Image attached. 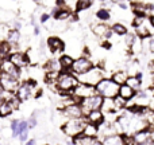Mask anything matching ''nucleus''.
I'll list each match as a JSON object with an SVG mask.
<instances>
[{"label":"nucleus","mask_w":154,"mask_h":145,"mask_svg":"<svg viewBox=\"0 0 154 145\" xmlns=\"http://www.w3.org/2000/svg\"><path fill=\"white\" fill-rule=\"evenodd\" d=\"M79 78L72 71H61L57 78L56 86L60 93H70L72 94L73 90L79 86Z\"/></svg>","instance_id":"obj_1"},{"label":"nucleus","mask_w":154,"mask_h":145,"mask_svg":"<svg viewBox=\"0 0 154 145\" xmlns=\"http://www.w3.org/2000/svg\"><path fill=\"white\" fill-rule=\"evenodd\" d=\"M96 94L101 95L103 98H115L119 91V85H116L111 78L104 77L100 82L95 86Z\"/></svg>","instance_id":"obj_2"},{"label":"nucleus","mask_w":154,"mask_h":145,"mask_svg":"<svg viewBox=\"0 0 154 145\" xmlns=\"http://www.w3.org/2000/svg\"><path fill=\"white\" fill-rule=\"evenodd\" d=\"M85 124H87L85 117H82V118H70L62 125V132H64L68 137H75V136L82 133V129H84Z\"/></svg>","instance_id":"obj_3"},{"label":"nucleus","mask_w":154,"mask_h":145,"mask_svg":"<svg viewBox=\"0 0 154 145\" xmlns=\"http://www.w3.org/2000/svg\"><path fill=\"white\" fill-rule=\"evenodd\" d=\"M77 78H79V82H81V83L96 86L104 78V70L97 66H93L89 71H87L85 74H82V75H79Z\"/></svg>","instance_id":"obj_4"},{"label":"nucleus","mask_w":154,"mask_h":145,"mask_svg":"<svg viewBox=\"0 0 154 145\" xmlns=\"http://www.w3.org/2000/svg\"><path fill=\"white\" fill-rule=\"evenodd\" d=\"M103 100H104V98L101 97V95H99V94L91 95V97L81 100L80 105H81V109H82V113H84V117L87 116L89 112L97 110V109H101V105H103Z\"/></svg>","instance_id":"obj_5"},{"label":"nucleus","mask_w":154,"mask_h":145,"mask_svg":"<svg viewBox=\"0 0 154 145\" xmlns=\"http://www.w3.org/2000/svg\"><path fill=\"white\" fill-rule=\"evenodd\" d=\"M37 87V82L34 79H29V81L22 82L18 86L15 91V95L19 98L20 101H26L34 94V89Z\"/></svg>","instance_id":"obj_6"},{"label":"nucleus","mask_w":154,"mask_h":145,"mask_svg":"<svg viewBox=\"0 0 154 145\" xmlns=\"http://www.w3.org/2000/svg\"><path fill=\"white\" fill-rule=\"evenodd\" d=\"M92 67H93V62L91 61V58L79 57V58L75 59V62H73V66H72V69H70V71L75 74V75L79 77V75L85 74L87 71H89Z\"/></svg>","instance_id":"obj_7"},{"label":"nucleus","mask_w":154,"mask_h":145,"mask_svg":"<svg viewBox=\"0 0 154 145\" xmlns=\"http://www.w3.org/2000/svg\"><path fill=\"white\" fill-rule=\"evenodd\" d=\"M95 94H96L95 86H91V85H87V83H81V82H80L79 86H77L72 93V95H75L77 100H80V102H81V100H84V98H88Z\"/></svg>","instance_id":"obj_8"},{"label":"nucleus","mask_w":154,"mask_h":145,"mask_svg":"<svg viewBox=\"0 0 154 145\" xmlns=\"http://www.w3.org/2000/svg\"><path fill=\"white\" fill-rule=\"evenodd\" d=\"M92 32L96 35L97 38H100L101 42H104L106 39H109L112 35V30L108 24L106 23H96V24H92Z\"/></svg>","instance_id":"obj_9"},{"label":"nucleus","mask_w":154,"mask_h":145,"mask_svg":"<svg viewBox=\"0 0 154 145\" xmlns=\"http://www.w3.org/2000/svg\"><path fill=\"white\" fill-rule=\"evenodd\" d=\"M0 67H2V73L3 74H7V75H10L11 78L16 79V81H19V78H20V70L22 69H18V67L15 66V65H12L10 61H8L7 58H4L2 61V63H0Z\"/></svg>","instance_id":"obj_10"},{"label":"nucleus","mask_w":154,"mask_h":145,"mask_svg":"<svg viewBox=\"0 0 154 145\" xmlns=\"http://www.w3.org/2000/svg\"><path fill=\"white\" fill-rule=\"evenodd\" d=\"M62 114L68 118H82L84 113H82V109L80 103H70L62 108Z\"/></svg>","instance_id":"obj_11"},{"label":"nucleus","mask_w":154,"mask_h":145,"mask_svg":"<svg viewBox=\"0 0 154 145\" xmlns=\"http://www.w3.org/2000/svg\"><path fill=\"white\" fill-rule=\"evenodd\" d=\"M7 59L11 62L12 65H15L18 69H23L24 66L30 63L29 58L24 53H20V51H15V53H11L10 55L7 57Z\"/></svg>","instance_id":"obj_12"},{"label":"nucleus","mask_w":154,"mask_h":145,"mask_svg":"<svg viewBox=\"0 0 154 145\" xmlns=\"http://www.w3.org/2000/svg\"><path fill=\"white\" fill-rule=\"evenodd\" d=\"M0 85L4 87L5 91H11V93L16 91V89H18V86H19L18 81L11 78L7 74H2V77H0Z\"/></svg>","instance_id":"obj_13"},{"label":"nucleus","mask_w":154,"mask_h":145,"mask_svg":"<svg viewBox=\"0 0 154 145\" xmlns=\"http://www.w3.org/2000/svg\"><path fill=\"white\" fill-rule=\"evenodd\" d=\"M85 120H87V122H89V124H93V125H100L103 124L104 121H106V116H104V113L101 112V109H97V110H92L89 112V113L85 116Z\"/></svg>","instance_id":"obj_14"},{"label":"nucleus","mask_w":154,"mask_h":145,"mask_svg":"<svg viewBox=\"0 0 154 145\" xmlns=\"http://www.w3.org/2000/svg\"><path fill=\"white\" fill-rule=\"evenodd\" d=\"M48 47L50 50V53H53V54L62 53L65 50V43L58 36H50L48 39Z\"/></svg>","instance_id":"obj_15"},{"label":"nucleus","mask_w":154,"mask_h":145,"mask_svg":"<svg viewBox=\"0 0 154 145\" xmlns=\"http://www.w3.org/2000/svg\"><path fill=\"white\" fill-rule=\"evenodd\" d=\"M70 13H72V11H70L69 8H66V7H64V8L56 7V8H53V11H51V16H53L56 20H58V22H62V20L69 19Z\"/></svg>","instance_id":"obj_16"},{"label":"nucleus","mask_w":154,"mask_h":145,"mask_svg":"<svg viewBox=\"0 0 154 145\" xmlns=\"http://www.w3.org/2000/svg\"><path fill=\"white\" fill-rule=\"evenodd\" d=\"M118 95H120V97L123 98V100L126 101H131L134 100V97L137 95V91L133 89V87H130L128 85H120L119 86V91H118Z\"/></svg>","instance_id":"obj_17"},{"label":"nucleus","mask_w":154,"mask_h":145,"mask_svg":"<svg viewBox=\"0 0 154 145\" xmlns=\"http://www.w3.org/2000/svg\"><path fill=\"white\" fill-rule=\"evenodd\" d=\"M126 85H128L130 87H133L135 91H139L142 89V74L138 73L137 75L128 77L127 81H126Z\"/></svg>","instance_id":"obj_18"},{"label":"nucleus","mask_w":154,"mask_h":145,"mask_svg":"<svg viewBox=\"0 0 154 145\" xmlns=\"http://www.w3.org/2000/svg\"><path fill=\"white\" fill-rule=\"evenodd\" d=\"M97 140L95 137H88L85 135H77L75 137H72V143L73 145H93V143Z\"/></svg>","instance_id":"obj_19"},{"label":"nucleus","mask_w":154,"mask_h":145,"mask_svg":"<svg viewBox=\"0 0 154 145\" xmlns=\"http://www.w3.org/2000/svg\"><path fill=\"white\" fill-rule=\"evenodd\" d=\"M109 78H111L116 85L120 86V85L126 83V81H127V78H128V74L126 70H116V71L112 73V75L109 77Z\"/></svg>","instance_id":"obj_20"},{"label":"nucleus","mask_w":154,"mask_h":145,"mask_svg":"<svg viewBox=\"0 0 154 145\" xmlns=\"http://www.w3.org/2000/svg\"><path fill=\"white\" fill-rule=\"evenodd\" d=\"M58 62H60V65H61V71H70V69H72V66H73V62H75V59H73V57L64 54V55L60 57Z\"/></svg>","instance_id":"obj_21"},{"label":"nucleus","mask_w":154,"mask_h":145,"mask_svg":"<svg viewBox=\"0 0 154 145\" xmlns=\"http://www.w3.org/2000/svg\"><path fill=\"white\" fill-rule=\"evenodd\" d=\"M101 141L104 145H125L123 135H118V133L108 136V137H104Z\"/></svg>","instance_id":"obj_22"},{"label":"nucleus","mask_w":154,"mask_h":145,"mask_svg":"<svg viewBox=\"0 0 154 145\" xmlns=\"http://www.w3.org/2000/svg\"><path fill=\"white\" fill-rule=\"evenodd\" d=\"M153 133L150 132L149 129H143L141 130V132L135 133V135H133V138H134V144L138 145V144H142L143 141H146L149 137H152Z\"/></svg>","instance_id":"obj_23"},{"label":"nucleus","mask_w":154,"mask_h":145,"mask_svg":"<svg viewBox=\"0 0 154 145\" xmlns=\"http://www.w3.org/2000/svg\"><path fill=\"white\" fill-rule=\"evenodd\" d=\"M82 135L88 136V137L97 138V135H99L97 125H93V124H89V122H87V124H85V126H84V129H82Z\"/></svg>","instance_id":"obj_24"},{"label":"nucleus","mask_w":154,"mask_h":145,"mask_svg":"<svg viewBox=\"0 0 154 145\" xmlns=\"http://www.w3.org/2000/svg\"><path fill=\"white\" fill-rule=\"evenodd\" d=\"M101 112H103L104 114L116 113V112H115V105H114V98H104L103 105H101Z\"/></svg>","instance_id":"obj_25"},{"label":"nucleus","mask_w":154,"mask_h":145,"mask_svg":"<svg viewBox=\"0 0 154 145\" xmlns=\"http://www.w3.org/2000/svg\"><path fill=\"white\" fill-rule=\"evenodd\" d=\"M7 42L10 43L11 46H15L18 45L19 42H20V32H19V30H11V31H8V35H7Z\"/></svg>","instance_id":"obj_26"},{"label":"nucleus","mask_w":154,"mask_h":145,"mask_svg":"<svg viewBox=\"0 0 154 145\" xmlns=\"http://www.w3.org/2000/svg\"><path fill=\"white\" fill-rule=\"evenodd\" d=\"M96 18H97L101 23H106V22H108L109 19H111V11H109L108 8H99V10L96 11Z\"/></svg>","instance_id":"obj_27"},{"label":"nucleus","mask_w":154,"mask_h":145,"mask_svg":"<svg viewBox=\"0 0 154 145\" xmlns=\"http://www.w3.org/2000/svg\"><path fill=\"white\" fill-rule=\"evenodd\" d=\"M111 30H112V34L119 35V36H125V35L128 32L127 27H126L123 23H114L111 26Z\"/></svg>","instance_id":"obj_28"},{"label":"nucleus","mask_w":154,"mask_h":145,"mask_svg":"<svg viewBox=\"0 0 154 145\" xmlns=\"http://www.w3.org/2000/svg\"><path fill=\"white\" fill-rule=\"evenodd\" d=\"M128 101H126V100H123L120 95H116V97L114 98V105H115V112H123L126 108H127V105H128Z\"/></svg>","instance_id":"obj_29"},{"label":"nucleus","mask_w":154,"mask_h":145,"mask_svg":"<svg viewBox=\"0 0 154 145\" xmlns=\"http://www.w3.org/2000/svg\"><path fill=\"white\" fill-rule=\"evenodd\" d=\"M14 108L11 106V103L8 101H2L0 102V117H7L12 113Z\"/></svg>","instance_id":"obj_30"},{"label":"nucleus","mask_w":154,"mask_h":145,"mask_svg":"<svg viewBox=\"0 0 154 145\" xmlns=\"http://www.w3.org/2000/svg\"><path fill=\"white\" fill-rule=\"evenodd\" d=\"M45 69H46V73L48 71H61V65H60L58 59H50V61L46 62L45 65Z\"/></svg>","instance_id":"obj_31"},{"label":"nucleus","mask_w":154,"mask_h":145,"mask_svg":"<svg viewBox=\"0 0 154 145\" xmlns=\"http://www.w3.org/2000/svg\"><path fill=\"white\" fill-rule=\"evenodd\" d=\"M11 47H12V46H11L7 40L0 42V54H2L3 58H5V57H8L11 54Z\"/></svg>","instance_id":"obj_32"},{"label":"nucleus","mask_w":154,"mask_h":145,"mask_svg":"<svg viewBox=\"0 0 154 145\" xmlns=\"http://www.w3.org/2000/svg\"><path fill=\"white\" fill-rule=\"evenodd\" d=\"M24 132H29V124H27L26 120H19V124H18V128H16L15 137H18L20 133H24Z\"/></svg>","instance_id":"obj_33"},{"label":"nucleus","mask_w":154,"mask_h":145,"mask_svg":"<svg viewBox=\"0 0 154 145\" xmlns=\"http://www.w3.org/2000/svg\"><path fill=\"white\" fill-rule=\"evenodd\" d=\"M91 5H92V0H77L76 11H77V12H80V11L88 10Z\"/></svg>","instance_id":"obj_34"},{"label":"nucleus","mask_w":154,"mask_h":145,"mask_svg":"<svg viewBox=\"0 0 154 145\" xmlns=\"http://www.w3.org/2000/svg\"><path fill=\"white\" fill-rule=\"evenodd\" d=\"M137 40H138V36H137L135 34H133V32L128 31L127 34L125 35V42H126V45H127V47H128V48H130L131 46H133L134 43L137 42Z\"/></svg>","instance_id":"obj_35"},{"label":"nucleus","mask_w":154,"mask_h":145,"mask_svg":"<svg viewBox=\"0 0 154 145\" xmlns=\"http://www.w3.org/2000/svg\"><path fill=\"white\" fill-rule=\"evenodd\" d=\"M126 71H127L128 77H133V75H137V74L139 73L138 70V63L137 62H130L127 66V69H126Z\"/></svg>","instance_id":"obj_36"},{"label":"nucleus","mask_w":154,"mask_h":145,"mask_svg":"<svg viewBox=\"0 0 154 145\" xmlns=\"http://www.w3.org/2000/svg\"><path fill=\"white\" fill-rule=\"evenodd\" d=\"M146 19H147V16L134 15V20L131 22V24H133V27H134V28H135V27H138V26H141V24H143Z\"/></svg>","instance_id":"obj_37"},{"label":"nucleus","mask_w":154,"mask_h":145,"mask_svg":"<svg viewBox=\"0 0 154 145\" xmlns=\"http://www.w3.org/2000/svg\"><path fill=\"white\" fill-rule=\"evenodd\" d=\"M27 124H29V129H32V128L37 126V116L32 114V116L27 120Z\"/></svg>","instance_id":"obj_38"},{"label":"nucleus","mask_w":154,"mask_h":145,"mask_svg":"<svg viewBox=\"0 0 154 145\" xmlns=\"http://www.w3.org/2000/svg\"><path fill=\"white\" fill-rule=\"evenodd\" d=\"M147 48H149V51L152 54H154V35L150 38H147Z\"/></svg>","instance_id":"obj_39"},{"label":"nucleus","mask_w":154,"mask_h":145,"mask_svg":"<svg viewBox=\"0 0 154 145\" xmlns=\"http://www.w3.org/2000/svg\"><path fill=\"white\" fill-rule=\"evenodd\" d=\"M18 124H19V120H12V121H11V124H10V128H11V130H12V136H14V137H15Z\"/></svg>","instance_id":"obj_40"},{"label":"nucleus","mask_w":154,"mask_h":145,"mask_svg":"<svg viewBox=\"0 0 154 145\" xmlns=\"http://www.w3.org/2000/svg\"><path fill=\"white\" fill-rule=\"evenodd\" d=\"M50 13H42V15H41V18H39V22H41V23H46V22H48L49 20V19H50Z\"/></svg>","instance_id":"obj_41"},{"label":"nucleus","mask_w":154,"mask_h":145,"mask_svg":"<svg viewBox=\"0 0 154 145\" xmlns=\"http://www.w3.org/2000/svg\"><path fill=\"white\" fill-rule=\"evenodd\" d=\"M19 140L22 141V143H26L27 140H29V132H24V133H20V135L18 136Z\"/></svg>","instance_id":"obj_42"},{"label":"nucleus","mask_w":154,"mask_h":145,"mask_svg":"<svg viewBox=\"0 0 154 145\" xmlns=\"http://www.w3.org/2000/svg\"><path fill=\"white\" fill-rule=\"evenodd\" d=\"M56 5L60 8L66 7V0H56Z\"/></svg>","instance_id":"obj_43"},{"label":"nucleus","mask_w":154,"mask_h":145,"mask_svg":"<svg viewBox=\"0 0 154 145\" xmlns=\"http://www.w3.org/2000/svg\"><path fill=\"white\" fill-rule=\"evenodd\" d=\"M138 145H154V137L152 136V137H149L146 141H143L142 144H138Z\"/></svg>","instance_id":"obj_44"},{"label":"nucleus","mask_w":154,"mask_h":145,"mask_svg":"<svg viewBox=\"0 0 154 145\" xmlns=\"http://www.w3.org/2000/svg\"><path fill=\"white\" fill-rule=\"evenodd\" d=\"M4 95H5V90H4V87L0 85V102L4 101Z\"/></svg>","instance_id":"obj_45"},{"label":"nucleus","mask_w":154,"mask_h":145,"mask_svg":"<svg viewBox=\"0 0 154 145\" xmlns=\"http://www.w3.org/2000/svg\"><path fill=\"white\" fill-rule=\"evenodd\" d=\"M42 93H43V91H42L41 89H39V90H37V91H35V94H34V97H35V98H39L41 95H42Z\"/></svg>","instance_id":"obj_46"},{"label":"nucleus","mask_w":154,"mask_h":145,"mask_svg":"<svg viewBox=\"0 0 154 145\" xmlns=\"http://www.w3.org/2000/svg\"><path fill=\"white\" fill-rule=\"evenodd\" d=\"M24 145H35V138H31V140H27Z\"/></svg>","instance_id":"obj_47"},{"label":"nucleus","mask_w":154,"mask_h":145,"mask_svg":"<svg viewBox=\"0 0 154 145\" xmlns=\"http://www.w3.org/2000/svg\"><path fill=\"white\" fill-rule=\"evenodd\" d=\"M39 27H38V26H34V34L35 35H39Z\"/></svg>","instance_id":"obj_48"},{"label":"nucleus","mask_w":154,"mask_h":145,"mask_svg":"<svg viewBox=\"0 0 154 145\" xmlns=\"http://www.w3.org/2000/svg\"><path fill=\"white\" fill-rule=\"evenodd\" d=\"M93 145H104V144H103V141L101 140H96L95 143H93Z\"/></svg>","instance_id":"obj_49"},{"label":"nucleus","mask_w":154,"mask_h":145,"mask_svg":"<svg viewBox=\"0 0 154 145\" xmlns=\"http://www.w3.org/2000/svg\"><path fill=\"white\" fill-rule=\"evenodd\" d=\"M2 74H3V73H2V67H0V77H2Z\"/></svg>","instance_id":"obj_50"},{"label":"nucleus","mask_w":154,"mask_h":145,"mask_svg":"<svg viewBox=\"0 0 154 145\" xmlns=\"http://www.w3.org/2000/svg\"><path fill=\"white\" fill-rule=\"evenodd\" d=\"M34 1H37V3H39V1H41V0H34Z\"/></svg>","instance_id":"obj_51"},{"label":"nucleus","mask_w":154,"mask_h":145,"mask_svg":"<svg viewBox=\"0 0 154 145\" xmlns=\"http://www.w3.org/2000/svg\"><path fill=\"white\" fill-rule=\"evenodd\" d=\"M153 85H154V74H153Z\"/></svg>","instance_id":"obj_52"},{"label":"nucleus","mask_w":154,"mask_h":145,"mask_svg":"<svg viewBox=\"0 0 154 145\" xmlns=\"http://www.w3.org/2000/svg\"><path fill=\"white\" fill-rule=\"evenodd\" d=\"M100 1H107V0H100Z\"/></svg>","instance_id":"obj_53"}]
</instances>
